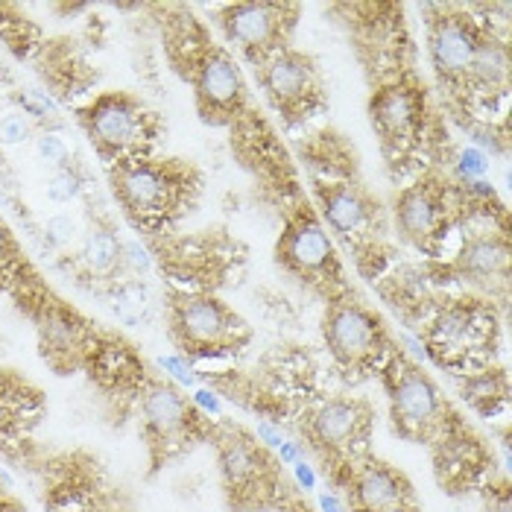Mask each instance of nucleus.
<instances>
[{
	"instance_id": "obj_20",
	"label": "nucleus",
	"mask_w": 512,
	"mask_h": 512,
	"mask_svg": "<svg viewBox=\"0 0 512 512\" xmlns=\"http://www.w3.org/2000/svg\"><path fill=\"white\" fill-rule=\"evenodd\" d=\"M378 410L366 395L325 393L314 407L293 425L296 445L314 457L316 469L331 463L355 460L372 451Z\"/></svg>"
},
{
	"instance_id": "obj_7",
	"label": "nucleus",
	"mask_w": 512,
	"mask_h": 512,
	"mask_svg": "<svg viewBox=\"0 0 512 512\" xmlns=\"http://www.w3.org/2000/svg\"><path fill=\"white\" fill-rule=\"evenodd\" d=\"M205 381L214 393L255 416H264L284 431H293V425L328 393L322 363L316 360L311 346L299 343L273 346L267 355L258 357L252 369L232 366L205 372Z\"/></svg>"
},
{
	"instance_id": "obj_17",
	"label": "nucleus",
	"mask_w": 512,
	"mask_h": 512,
	"mask_svg": "<svg viewBox=\"0 0 512 512\" xmlns=\"http://www.w3.org/2000/svg\"><path fill=\"white\" fill-rule=\"evenodd\" d=\"M378 384L387 398L393 434L410 445L428 448L442 434L448 419L460 410L439 387L434 375L401 343L378 372Z\"/></svg>"
},
{
	"instance_id": "obj_24",
	"label": "nucleus",
	"mask_w": 512,
	"mask_h": 512,
	"mask_svg": "<svg viewBox=\"0 0 512 512\" xmlns=\"http://www.w3.org/2000/svg\"><path fill=\"white\" fill-rule=\"evenodd\" d=\"M123 243L118 226L109 214L97 211L91 214V223L79 235L77 255L71 258V273L79 284L91 293L106 296L112 284L123 276Z\"/></svg>"
},
{
	"instance_id": "obj_11",
	"label": "nucleus",
	"mask_w": 512,
	"mask_h": 512,
	"mask_svg": "<svg viewBox=\"0 0 512 512\" xmlns=\"http://www.w3.org/2000/svg\"><path fill=\"white\" fill-rule=\"evenodd\" d=\"M164 287L191 293H220L240 284L249 267V246L217 223L197 232L141 237Z\"/></svg>"
},
{
	"instance_id": "obj_4",
	"label": "nucleus",
	"mask_w": 512,
	"mask_h": 512,
	"mask_svg": "<svg viewBox=\"0 0 512 512\" xmlns=\"http://www.w3.org/2000/svg\"><path fill=\"white\" fill-rule=\"evenodd\" d=\"M290 153L322 226L340 255L349 258L355 276L366 284L387 276L404 249L395 243L390 208L369 182L355 141L340 126L325 123L302 132Z\"/></svg>"
},
{
	"instance_id": "obj_34",
	"label": "nucleus",
	"mask_w": 512,
	"mask_h": 512,
	"mask_svg": "<svg viewBox=\"0 0 512 512\" xmlns=\"http://www.w3.org/2000/svg\"><path fill=\"white\" fill-rule=\"evenodd\" d=\"M33 135V120L21 112H9L0 118V144H21Z\"/></svg>"
},
{
	"instance_id": "obj_3",
	"label": "nucleus",
	"mask_w": 512,
	"mask_h": 512,
	"mask_svg": "<svg viewBox=\"0 0 512 512\" xmlns=\"http://www.w3.org/2000/svg\"><path fill=\"white\" fill-rule=\"evenodd\" d=\"M229 150L249 176L258 202L276 217L273 261L278 270L319 305L355 293L349 264L311 205L302 170L276 120L255 106L229 129Z\"/></svg>"
},
{
	"instance_id": "obj_9",
	"label": "nucleus",
	"mask_w": 512,
	"mask_h": 512,
	"mask_svg": "<svg viewBox=\"0 0 512 512\" xmlns=\"http://www.w3.org/2000/svg\"><path fill=\"white\" fill-rule=\"evenodd\" d=\"M208 445L229 512H278L299 492L281 457L243 422L217 416Z\"/></svg>"
},
{
	"instance_id": "obj_30",
	"label": "nucleus",
	"mask_w": 512,
	"mask_h": 512,
	"mask_svg": "<svg viewBox=\"0 0 512 512\" xmlns=\"http://www.w3.org/2000/svg\"><path fill=\"white\" fill-rule=\"evenodd\" d=\"M85 188H88V176H85V170L79 167L77 161L53 170L50 179H47V197L59 202V205L79 199L85 194Z\"/></svg>"
},
{
	"instance_id": "obj_25",
	"label": "nucleus",
	"mask_w": 512,
	"mask_h": 512,
	"mask_svg": "<svg viewBox=\"0 0 512 512\" xmlns=\"http://www.w3.org/2000/svg\"><path fill=\"white\" fill-rule=\"evenodd\" d=\"M47 413L44 393L18 375L15 369H0V451H12L24 445L41 425Z\"/></svg>"
},
{
	"instance_id": "obj_35",
	"label": "nucleus",
	"mask_w": 512,
	"mask_h": 512,
	"mask_svg": "<svg viewBox=\"0 0 512 512\" xmlns=\"http://www.w3.org/2000/svg\"><path fill=\"white\" fill-rule=\"evenodd\" d=\"M0 512H24V507L9 495V489L0 483Z\"/></svg>"
},
{
	"instance_id": "obj_28",
	"label": "nucleus",
	"mask_w": 512,
	"mask_h": 512,
	"mask_svg": "<svg viewBox=\"0 0 512 512\" xmlns=\"http://www.w3.org/2000/svg\"><path fill=\"white\" fill-rule=\"evenodd\" d=\"M112 311L123 325H147L158 308L156 293L144 278H120L106 293Z\"/></svg>"
},
{
	"instance_id": "obj_27",
	"label": "nucleus",
	"mask_w": 512,
	"mask_h": 512,
	"mask_svg": "<svg viewBox=\"0 0 512 512\" xmlns=\"http://www.w3.org/2000/svg\"><path fill=\"white\" fill-rule=\"evenodd\" d=\"M457 393L472 407L480 419H498L510 413V375L507 366H489L483 372H474L469 378H457Z\"/></svg>"
},
{
	"instance_id": "obj_18",
	"label": "nucleus",
	"mask_w": 512,
	"mask_h": 512,
	"mask_svg": "<svg viewBox=\"0 0 512 512\" xmlns=\"http://www.w3.org/2000/svg\"><path fill=\"white\" fill-rule=\"evenodd\" d=\"M252 82L261 91L267 109L276 115V126L287 135L308 132L331 109V91L322 62L311 50L296 44L255 68Z\"/></svg>"
},
{
	"instance_id": "obj_26",
	"label": "nucleus",
	"mask_w": 512,
	"mask_h": 512,
	"mask_svg": "<svg viewBox=\"0 0 512 512\" xmlns=\"http://www.w3.org/2000/svg\"><path fill=\"white\" fill-rule=\"evenodd\" d=\"M39 77L47 82L50 94L62 103H71L97 82V71L85 62L82 50L74 39H50L33 56Z\"/></svg>"
},
{
	"instance_id": "obj_21",
	"label": "nucleus",
	"mask_w": 512,
	"mask_h": 512,
	"mask_svg": "<svg viewBox=\"0 0 512 512\" xmlns=\"http://www.w3.org/2000/svg\"><path fill=\"white\" fill-rule=\"evenodd\" d=\"M346 512H422L413 480L375 451L319 469Z\"/></svg>"
},
{
	"instance_id": "obj_33",
	"label": "nucleus",
	"mask_w": 512,
	"mask_h": 512,
	"mask_svg": "<svg viewBox=\"0 0 512 512\" xmlns=\"http://www.w3.org/2000/svg\"><path fill=\"white\" fill-rule=\"evenodd\" d=\"M477 498H480L483 512H512L510 474H498L492 483H486V489Z\"/></svg>"
},
{
	"instance_id": "obj_10",
	"label": "nucleus",
	"mask_w": 512,
	"mask_h": 512,
	"mask_svg": "<svg viewBox=\"0 0 512 512\" xmlns=\"http://www.w3.org/2000/svg\"><path fill=\"white\" fill-rule=\"evenodd\" d=\"M387 208L395 243L416 252L419 261H439L448 255V246L463 223L466 179L454 170V164L428 167L393 188Z\"/></svg>"
},
{
	"instance_id": "obj_14",
	"label": "nucleus",
	"mask_w": 512,
	"mask_h": 512,
	"mask_svg": "<svg viewBox=\"0 0 512 512\" xmlns=\"http://www.w3.org/2000/svg\"><path fill=\"white\" fill-rule=\"evenodd\" d=\"M141 442L147 445L150 474L188 457L211 442L214 419L167 372H153L135 404Z\"/></svg>"
},
{
	"instance_id": "obj_22",
	"label": "nucleus",
	"mask_w": 512,
	"mask_h": 512,
	"mask_svg": "<svg viewBox=\"0 0 512 512\" xmlns=\"http://www.w3.org/2000/svg\"><path fill=\"white\" fill-rule=\"evenodd\" d=\"M428 454L436 486L448 498L480 495L498 474H510L504 463H498L495 445H489V439L474 428L463 410L448 419L442 434L428 445Z\"/></svg>"
},
{
	"instance_id": "obj_15",
	"label": "nucleus",
	"mask_w": 512,
	"mask_h": 512,
	"mask_svg": "<svg viewBox=\"0 0 512 512\" xmlns=\"http://www.w3.org/2000/svg\"><path fill=\"white\" fill-rule=\"evenodd\" d=\"M18 311L27 316L36 328L39 337L41 360L56 372V375H74L82 372L85 355L97 337V322H91L79 308H74L68 299H62L41 273L27 264V270L9 290Z\"/></svg>"
},
{
	"instance_id": "obj_29",
	"label": "nucleus",
	"mask_w": 512,
	"mask_h": 512,
	"mask_svg": "<svg viewBox=\"0 0 512 512\" xmlns=\"http://www.w3.org/2000/svg\"><path fill=\"white\" fill-rule=\"evenodd\" d=\"M0 41L6 44V50L18 59H33L44 44L41 27L27 18L18 6L12 3H0Z\"/></svg>"
},
{
	"instance_id": "obj_8",
	"label": "nucleus",
	"mask_w": 512,
	"mask_h": 512,
	"mask_svg": "<svg viewBox=\"0 0 512 512\" xmlns=\"http://www.w3.org/2000/svg\"><path fill=\"white\" fill-rule=\"evenodd\" d=\"M120 214L141 237L182 232L205 197V173L191 158L147 156L106 167Z\"/></svg>"
},
{
	"instance_id": "obj_6",
	"label": "nucleus",
	"mask_w": 512,
	"mask_h": 512,
	"mask_svg": "<svg viewBox=\"0 0 512 512\" xmlns=\"http://www.w3.org/2000/svg\"><path fill=\"white\" fill-rule=\"evenodd\" d=\"M147 12L156 15L170 71L191 88L199 123L229 132L258 103L235 53L214 36L197 6L156 3Z\"/></svg>"
},
{
	"instance_id": "obj_16",
	"label": "nucleus",
	"mask_w": 512,
	"mask_h": 512,
	"mask_svg": "<svg viewBox=\"0 0 512 512\" xmlns=\"http://www.w3.org/2000/svg\"><path fill=\"white\" fill-rule=\"evenodd\" d=\"M77 123L106 167L156 156L167 138L164 115L132 91H103L91 97L77 109Z\"/></svg>"
},
{
	"instance_id": "obj_12",
	"label": "nucleus",
	"mask_w": 512,
	"mask_h": 512,
	"mask_svg": "<svg viewBox=\"0 0 512 512\" xmlns=\"http://www.w3.org/2000/svg\"><path fill=\"white\" fill-rule=\"evenodd\" d=\"M161 316L170 346L188 363L240 360L255 343V328L220 293L164 287Z\"/></svg>"
},
{
	"instance_id": "obj_31",
	"label": "nucleus",
	"mask_w": 512,
	"mask_h": 512,
	"mask_svg": "<svg viewBox=\"0 0 512 512\" xmlns=\"http://www.w3.org/2000/svg\"><path fill=\"white\" fill-rule=\"evenodd\" d=\"M79 235H82V229H79L77 217H71V214H56V217H50L44 223V240H47V246L56 249V252H62V255L71 249V243H79Z\"/></svg>"
},
{
	"instance_id": "obj_23",
	"label": "nucleus",
	"mask_w": 512,
	"mask_h": 512,
	"mask_svg": "<svg viewBox=\"0 0 512 512\" xmlns=\"http://www.w3.org/2000/svg\"><path fill=\"white\" fill-rule=\"evenodd\" d=\"M82 372H88L91 384L109 401L118 404L123 416L135 413L138 395L153 375L138 346L129 343L118 331H106V328H97V337L82 363Z\"/></svg>"
},
{
	"instance_id": "obj_2",
	"label": "nucleus",
	"mask_w": 512,
	"mask_h": 512,
	"mask_svg": "<svg viewBox=\"0 0 512 512\" xmlns=\"http://www.w3.org/2000/svg\"><path fill=\"white\" fill-rule=\"evenodd\" d=\"M425 68L451 129L498 156L510 153V3H419Z\"/></svg>"
},
{
	"instance_id": "obj_19",
	"label": "nucleus",
	"mask_w": 512,
	"mask_h": 512,
	"mask_svg": "<svg viewBox=\"0 0 512 512\" xmlns=\"http://www.w3.org/2000/svg\"><path fill=\"white\" fill-rule=\"evenodd\" d=\"M305 6L290 0H237L208 6V24L249 71L293 47Z\"/></svg>"
},
{
	"instance_id": "obj_1",
	"label": "nucleus",
	"mask_w": 512,
	"mask_h": 512,
	"mask_svg": "<svg viewBox=\"0 0 512 512\" xmlns=\"http://www.w3.org/2000/svg\"><path fill=\"white\" fill-rule=\"evenodd\" d=\"M404 3H331L325 18L343 30L366 85V120L387 182L398 188L428 167H451L457 141L425 74Z\"/></svg>"
},
{
	"instance_id": "obj_5",
	"label": "nucleus",
	"mask_w": 512,
	"mask_h": 512,
	"mask_svg": "<svg viewBox=\"0 0 512 512\" xmlns=\"http://www.w3.org/2000/svg\"><path fill=\"white\" fill-rule=\"evenodd\" d=\"M372 287L401 325L416 334L425 357L454 381L501 363L510 314L495 302L457 287H434L422 261H398Z\"/></svg>"
},
{
	"instance_id": "obj_32",
	"label": "nucleus",
	"mask_w": 512,
	"mask_h": 512,
	"mask_svg": "<svg viewBox=\"0 0 512 512\" xmlns=\"http://www.w3.org/2000/svg\"><path fill=\"white\" fill-rule=\"evenodd\" d=\"M36 156H39L41 161H44V167H50V173H53V170L71 164V147L65 144L62 135H56V132H41L39 138H36Z\"/></svg>"
},
{
	"instance_id": "obj_13",
	"label": "nucleus",
	"mask_w": 512,
	"mask_h": 512,
	"mask_svg": "<svg viewBox=\"0 0 512 512\" xmlns=\"http://www.w3.org/2000/svg\"><path fill=\"white\" fill-rule=\"evenodd\" d=\"M319 337L334 378L346 387L375 381L401 343L384 314L360 290L322 305Z\"/></svg>"
}]
</instances>
